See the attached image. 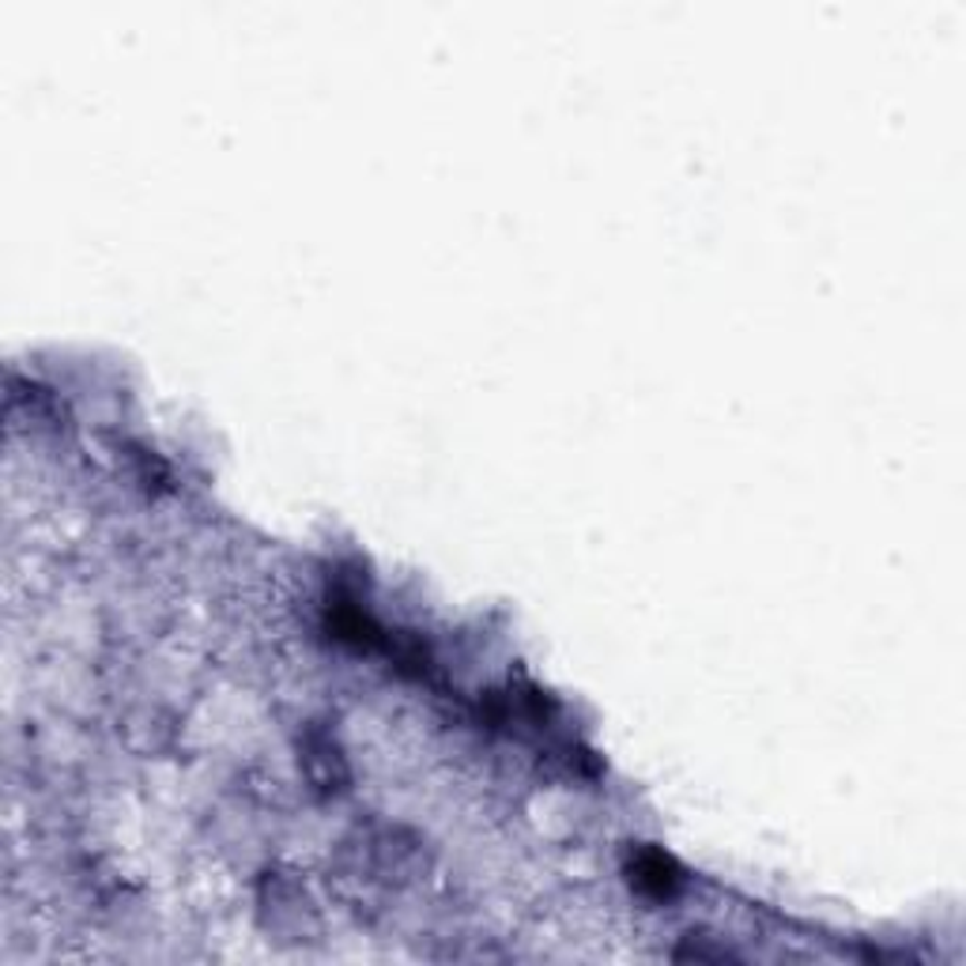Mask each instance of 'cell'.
<instances>
[{
    "instance_id": "1",
    "label": "cell",
    "mask_w": 966,
    "mask_h": 966,
    "mask_svg": "<svg viewBox=\"0 0 966 966\" xmlns=\"http://www.w3.org/2000/svg\"><path fill=\"white\" fill-rule=\"evenodd\" d=\"M635 884L649 894H672L679 884V876L664 853H643L635 865Z\"/></svg>"
}]
</instances>
